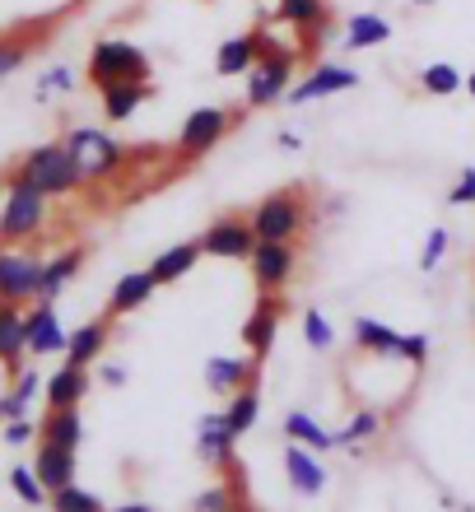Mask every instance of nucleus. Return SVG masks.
I'll list each match as a JSON object with an SVG mask.
<instances>
[{"label": "nucleus", "mask_w": 475, "mask_h": 512, "mask_svg": "<svg viewBox=\"0 0 475 512\" xmlns=\"http://www.w3.org/2000/svg\"><path fill=\"white\" fill-rule=\"evenodd\" d=\"M313 229V201L308 187H280L252 210V233L257 243H303V233Z\"/></svg>", "instance_id": "f257e3e1"}, {"label": "nucleus", "mask_w": 475, "mask_h": 512, "mask_svg": "<svg viewBox=\"0 0 475 512\" xmlns=\"http://www.w3.org/2000/svg\"><path fill=\"white\" fill-rule=\"evenodd\" d=\"M61 145L70 149V159H75L84 182H112V177H122L126 163H131V149H126L117 135L103 131V126H70V131L61 135Z\"/></svg>", "instance_id": "f03ea898"}, {"label": "nucleus", "mask_w": 475, "mask_h": 512, "mask_svg": "<svg viewBox=\"0 0 475 512\" xmlns=\"http://www.w3.org/2000/svg\"><path fill=\"white\" fill-rule=\"evenodd\" d=\"M47 215H52V196H42L19 173L5 177V187H0V243H28V238H38L47 229Z\"/></svg>", "instance_id": "7ed1b4c3"}, {"label": "nucleus", "mask_w": 475, "mask_h": 512, "mask_svg": "<svg viewBox=\"0 0 475 512\" xmlns=\"http://www.w3.org/2000/svg\"><path fill=\"white\" fill-rule=\"evenodd\" d=\"M14 173L24 177V182H33V187L42 191V196H75V191H84L89 182L80 177V168H75V159H70V149L61 145V140H47V145H33L19 159V168Z\"/></svg>", "instance_id": "20e7f679"}, {"label": "nucleus", "mask_w": 475, "mask_h": 512, "mask_svg": "<svg viewBox=\"0 0 475 512\" xmlns=\"http://www.w3.org/2000/svg\"><path fill=\"white\" fill-rule=\"evenodd\" d=\"M247 108H271V103H280V98L289 94V84H294V52H280V47H266V38H261V56L247 66Z\"/></svg>", "instance_id": "39448f33"}, {"label": "nucleus", "mask_w": 475, "mask_h": 512, "mask_svg": "<svg viewBox=\"0 0 475 512\" xmlns=\"http://www.w3.org/2000/svg\"><path fill=\"white\" fill-rule=\"evenodd\" d=\"M117 80H150V56L126 38L94 42V52H89V84L103 89V84H117Z\"/></svg>", "instance_id": "423d86ee"}, {"label": "nucleus", "mask_w": 475, "mask_h": 512, "mask_svg": "<svg viewBox=\"0 0 475 512\" xmlns=\"http://www.w3.org/2000/svg\"><path fill=\"white\" fill-rule=\"evenodd\" d=\"M42 284V256L19 243H0V303H33Z\"/></svg>", "instance_id": "0eeeda50"}, {"label": "nucleus", "mask_w": 475, "mask_h": 512, "mask_svg": "<svg viewBox=\"0 0 475 512\" xmlns=\"http://www.w3.org/2000/svg\"><path fill=\"white\" fill-rule=\"evenodd\" d=\"M233 122H238V112H229V108H196L187 122H182V131H177V159L182 163L205 159V154L229 135Z\"/></svg>", "instance_id": "6e6552de"}, {"label": "nucleus", "mask_w": 475, "mask_h": 512, "mask_svg": "<svg viewBox=\"0 0 475 512\" xmlns=\"http://www.w3.org/2000/svg\"><path fill=\"white\" fill-rule=\"evenodd\" d=\"M247 266H252V280L261 294H285L299 275V243H257Z\"/></svg>", "instance_id": "1a4fd4ad"}, {"label": "nucleus", "mask_w": 475, "mask_h": 512, "mask_svg": "<svg viewBox=\"0 0 475 512\" xmlns=\"http://www.w3.org/2000/svg\"><path fill=\"white\" fill-rule=\"evenodd\" d=\"M196 243H201L205 256H215V261H247L252 247H257V233H252V219L224 215V219H215Z\"/></svg>", "instance_id": "9d476101"}, {"label": "nucleus", "mask_w": 475, "mask_h": 512, "mask_svg": "<svg viewBox=\"0 0 475 512\" xmlns=\"http://www.w3.org/2000/svg\"><path fill=\"white\" fill-rule=\"evenodd\" d=\"M196 457H201V466H210V471H233V466H238V433L229 429L224 410L196 419Z\"/></svg>", "instance_id": "9b49d317"}, {"label": "nucleus", "mask_w": 475, "mask_h": 512, "mask_svg": "<svg viewBox=\"0 0 475 512\" xmlns=\"http://www.w3.org/2000/svg\"><path fill=\"white\" fill-rule=\"evenodd\" d=\"M359 84V75H354L350 66H336V61H322V66H313L308 75H303L299 84H289V103L294 108H308V103H317V98H331V94H345V89H354Z\"/></svg>", "instance_id": "f8f14e48"}, {"label": "nucleus", "mask_w": 475, "mask_h": 512, "mask_svg": "<svg viewBox=\"0 0 475 512\" xmlns=\"http://www.w3.org/2000/svg\"><path fill=\"white\" fill-rule=\"evenodd\" d=\"M24 345L28 354H66V326L47 298H33V308L24 312Z\"/></svg>", "instance_id": "ddd939ff"}, {"label": "nucleus", "mask_w": 475, "mask_h": 512, "mask_svg": "<svg viewBox=\"0 0 475 512\" xmlns=\"http://www.w3.org/2000/svg\"><path fill=\"white\" fill-rule=\"evenodd\" d=\"M280 312H285V298L280 294H261L257 289V308L243 322V345L252 350V359H266L275 350V331H280Z\"/></svg>", "instance_id": "4468645a"}, {"label": "nucleus", "mask_w": 475, "mask_h": 512, "mask_svg": "<svg viewBox=\"0 0 475 512\" xmlns=\"http://www.w3.org/2000/svg\"><path fill=\"white\" fill-rule=\"evenodd\" d=\"M285 480H289V489H294V494H303V499L322 494V489L331 485L322 452H313V447H303V443H289L285 447Z\"/></svg>", "instance_id": "2eb2a0df"}, {"label": "nucleus", "mask_w": 475, "mask_h": 512, "mask_svg": "<svg viewBox=\"0 0 475 512\" xmlns=\"http://www.w3.org/2000/svg\"><path fill=\"white\" fill-rule=\"evenodd\" d=\"M154 289H159V280H154V270H126V275H117V284H112L108 294V322H117V317H131V312H140L145 303L154 298Z\"/></svg>", "instance_id": "dca6fc26"}, {"label": "nucleus", "mask_w": 475, "mask_h": 512, "mask_svg": "<svg viewBox=\"0 0 475 512\" xmlns=\"http://www.w3.org/2000/svg\"><path fill=\"white\" fill-rule=\"evenodd\" d=\"M98 94H103V117L112 126H122L140 112V103H150L154 89H150V80H117V84H103Z\"/></svg>", "instance_id": "f3484780"}, {"label": "nucleus", "mask_w": 475, "mask_h": 512, "mask_svg": "<svg viewBox=\"0 0 475 512\" xmlns=\"http://www.w3.org/2000/svg\"><path fill=\"white\" fill-rule=\"evenodd\" d=\"M33 471H38L42 489L47 494H56V489L75 485V471H80V461H75V452L61 443H42L38 438V457H33Z\"/></svg>", "instance_id": "a211bd4d"}, {"label": "nucleus", "mask_w": 475, "mask_h": 512, "mask_svg": "<svg viewBox=\"0 0 475 512\" xmlns=\"http://www.w3.org/2000/svg\"><path fill=\"white\" fill-rule=\"evenodd\" d=\"M38 438L42 443H61V447H70V452H80V443H84L80 405H47V415H42V424H38Z\"/></svg>", "instance_id": "6ab92c4d"}, {"label": "nucleus", "mask_w": 475, "mask_h": 512, "mask_svg": "<svg viewBox=\"0 0 475 512\" xmlns=\"http://www.w3.org/2000/svg\"><path fill=\"white\" fill-rule=\"evenodd\" d=\"M108 340H112V322H108V317H103V322L75 326V331L66 336V364H80V368L98 364V359H103V350H108Z\"/></svg>", "instance_id": "aec40b11"}, {"label": "nucleus", "mask_w": 475, "mask_h": 512, "mask_svg": "<svg viewBox=\"0 0 475 512\" xmlns=\"http://www.w3.org/2000/svg\"><path fill=\"white\" fill-rule=\"evenodd\" d=\"M24 354H28V345H24V308H19V303H0V368L14 378V373L24 368Z\"/></svg>", "instance_id": "412c9836"}, {"label": "nucleus", "mask_w": 475, "mask_h": 512, "mask_svg": "<svg viewBox=\"0 0 475 512\" xmlns=\"http://www.w3.org/2000/svg\"><path fill=\"white\" fill-rule=\"evenodd\" d=\"M252 378H257V359H229V354L205 359V387L215 391V396H233V391Z\"/></svg>", "instance_id": "4be33fe9"}, {"label": "nucleus", "mask_w": 475, "mask_h": 512, "mask_svg": "<svg viewBox=\"0 0 475 512\" xmlns=\"http://www.w3.org/2000/svg\"><path fill=\"white\" fill-rule=\"evenodd\" d=\"M89 368H80V364H61L52 373V378L42 382V396H47V405H80L84 396H89Z\"/></svg>", "instance_id": "5701e85b"}, {"label": "nucleus", "mask_w": 475, "mask_h": 512, "mask_svg": "<svg viewBox=\"0 0 475 512\" xmlns=\"http://www.w3.org/2000/svg\"><path fill=\"white\" fill-rule=\"evenodd\" d=\"M84 266V247H66V252H56L52 261H42V284H38V298H47V303H56L61 298V289H66L75 275H80Z\"/></svg>", "instance_id": "b1692460"}, {"label": "nucleus", "mask_w": 475, "mask_h": 512, "mask_svg": "<svg viewBox=\"0 0 475 512\" xmlns=\"http://www.w3.org/2000/svg\"><path fill=\"white\" fill-rule=\"evenodd\" d=\"M257 56H261V33H238V38H229L215 52V75L238 80V75H247V66H252Z\"/></svg>", "instance_id": "393cba45"}, {"label": "nucleus", "mask_w": 475, "mask_h": 512, "mask_svg": "<svg viewBox=\"0 0 475 512\" xmlns=\"http://www.w3.org/2000/svg\"><path fill=\"white\" fill-rule=\"evenodd\" d=\"M224 419H229V429L238 433V438H247V433L257 429V419H261V387L257 378L243 382V387L229 396V405H224Z\"/></svg>", "instance_id": "a878e982"}, {"label": "nucleus", "mask_w": 475, "mask_h": 512, "mask_svg": "<svg viewBox=\"0 0 475 512\" xmlns=\"http://www.w3.org/2000/svg\"><path fill=\"white\" fill-rule=\"evenodd\" d=\"M201 243H196V238H191V243H177V247H168V252H159L150 261V270H154V280L159 284H177L182 280V275H191V270H196V261H201Z\"/></svg>", "instance_id": "bb28decb"}, {"label": "nucleus", "mask_w": 475, "mask_h": 512, "mask_svg": "<svg viewBox=\"0 0 475 512\" xmlns=\"http://www.w3.org/2000/svg\"><path fill=\"white\" fill-rule=\"evenodd\" d=\"M285 438H289V443L313 447V452H331V447H340L336 433L326 429L322 419L308 415V410H289V415H285Z\"/></svg>", "instance_id": "cd10ccee"}, {"label": "nucleus", "mask_w": 475, "mask_h": 512, "mask_svg": "<svg viewBox=\"0 0 475 512\" xmlns=\"http://www.w3.org/2000/svg\"><path fill=\"white\" fill-rule=\"evenodd\" d=\"M387 38H392V24H387L382 14H354L350 24H345V47H350V52L382 47Z\"/></svg>", "instance_id": "c85d7f7f"}, {"label": "nucleus", "mask_w": 475, "mask_h": 512, "mask_svg": "<svg viewBox=\"0 0 475 512\" xmlns=\"http://www.w3.org/2000/svg\"><path fill=\"white\" fill-rule=\"evenodd\" d=\"M280 19H285L289 28L317 33V28H326V19H331V5H326V0H280Z\"/></svg>", "instance_id": "c756f323"}, {"label": "nucleus", "mask_w": 475, "mask_h": 512, "mask_svg": "<svg viewBox=\"0 0 475 512\" xmlns=\"http://www.w3.org/2000/svg\"><path fill=\"white\" fill-rule=\"evenodd\" d=\"M420 89L429 98H452V94H462L466 89V75L457 66H448V61H434V66L420 70Z\"/></svg>", "instance_id": "7c9ffc66"}, {"label": "nucleus", "mask_w": 475, "mask_h": 512, "mask_svg": "<svg viewBox=\"0 0 475 512\" xmlns=\"http://www.w3.org/2000/svg\"><path fill=\"white\" fill-rule=\"evenodd\" d=\"M396 336H401V331L382 326L378 317H354V345H359L364 354H392Z\"/></svg>", "instance_id": "2f4dec72"}, {"label": "nucleus", "mask_w": 475, "mask_h": 512, "mask_svg": "<svg viewBox=\"0 0 475 512\" xmlns=\"http://www.w3.org/2000/svg\"><path fill=\"white\" fill-rule=\"evenodd\" d=\"M378 433H382V410L364 405V410H354V415H350V424H345V429H336V443L340 447H354V443L378 438Z\"/></svg>", "instance_id": "473e14b6"}, {"label": "nucleus", "mask_w": 475, "mask_h": 512, "mask_svg": "<svg viewBox=\"0 0 475 512\" xmlns=\"http://www.w3.org/2000/svg\"><path fill=\"white\" fill-rule=\"evenodd\" d=\"M47 503H52V512H108V508H103V499H98L94 489H84V485L56 489Z\"/></svg>", "instance_id": "72a5a7b5"}, {"label": "nucleus", "mask_w": 475, "mask_h": 512, "mask_svg": "<svg viewBox=\"0 0 475 512\" xmlns=\"http://www.w3.org/2000/svg\"><path fill=\"white\" fill-rule=\"evenodd\" d=\"M10 489H14V499L28 503V508H42V503L52 499V494L42 489V480H38L33 466H10Z\"/></svg>", "instance_id": "f704fd0d"}, {"label": "nucleus", "mask_w": 475, "mask_h": 512, "mask_svg": "<svg viewBox=\"0 0 475 512\" xmlns=\"http://www.w3.org/2000/svg\"><path fill=\"white\" fill-rule=\"evenodd\" d=\"M392 359L396 364H410V368H424L429 364V336H424V331H401L392 345Z\"/></svg>", "instance_id": "c9c22d12"}, {"label": "nucleus", "mask_w": 475, "mask_h": 512, "mask_svg": "<svg viewBox=\"0 0 475 512\" xmlns=\"http://www.w3.org/2000/svg\"><path fill=\"white\" fill-rule=\"evenodd\" d=\"M238 508V489L229 485V480H215L210 489H201L196 499H191V512H229Z\"/></svg>", "instance_id": "e433bc0d"}, {"label": "nucleus", "mask_w": 475, "mask_h": 512, "mask_svg": "<svg viewBox=\"0 0 475 512\" xmlns=\"http://www.w3.org/2000/svg\"><path fill=\"white\" fill-rule=\"evenodd\" d=\"M448 247H452V233L443 229V224H434V229L424 233V252H420V270H424V275H434L438 261L448 256Z\"/></svg>", "instance_id": "4c0bfd02"}, {"label": "nucleus", "mask_w": 475, "mask_h": 512, "mask_svg": "<svg viewBox=\"0 0 475 512\" xmlns=\"http://www.w3.org/2000/svg\"><path fill=\"white\" fill-rule=\"evenodd\" d=\"M303 340H308V350H322V354L336 345V331H331V322L317 308L303 312Z\"/></svg>", "instance_id": "58836bf2"}, {"label": "nucleus", "mask_w": 475, "mask_h": 512, "mask_svg": "<svg viewBox=\"0 0 475 512\" xmlns=\"http://www.w3.org/2000/svg\"><path fill=\"white\" fill-rule=\"evenodd\" d=\"M38 391H42V378H38V373H33V368H19V373H14V387H10L14 410H19V415H28V405L38 401Z\"/></svg>", "instance_id": "ea45409f"}, {"label": "nucleus", "mask_w": 475, "mask_h": 512, "mask_svg": "<svg viewBox=\"0 0 475 512\" xmlns=\"http://www.w3.org/2000/svg\"><path fill=\"white\" fill-rule=\"evenodd\" d=\"M33 56V38H0V80L14 75Z\"/></svg>", "instance_id": "a19ab883"}, {"label": "nucleus", "mask_w": 475, "mask_h": 512, "mask_svg": "<svg viewBox=\"0 0 475 512\" xmlns=\"http://www.w3.org/2000/svg\"><path fill=\"white\" fill-rule=\"evenodd\" d=\"M75 89V70L70 66H52V70H42L38 75V98L47 103V98H56V94H70Z\"/></svg>", "instance_id": "79ce46f5"}, {"label": "nucleus", "mask_w": 475, "mask_h": 512, "mask_svg": "<svg viewBox=\"0 0 475 512\" xmlns=\"http://www.w3.org/2000/svg\"><path fill=\"white\" fill-rule=\"evenodd\" d=\"M38 438V424L28 415H19V419H5V443L10 447H24V443H33Z\"/></svg>", "instance_id": "37998d69"}, {"label": "nucleus", "mask_w": 475, "mask_h": 512, "mask_svg": "<svg viewBox=\"0 0 475 512\" xmlns=\"http://www.w3.org/2000/svg\"><path fill=\"white\" fill-rule=\"evenodd\" d=\"M471 201H475V168H462L448 191V205H471Z\"/></svg>", "instance_id": "c03bdc74"}, {"label": "nucleus", "mask_w": 475, "mask_h": 512, "mask_svg": "<svg viewBox=\"0 0 475 512\" xmlns=\"http://www.w3.org/2000/svg\"><path fill=\"white\" fill-rule=\"evenodd\" d=\"M98 378H103V387H126V368L122 364H103L98 368Z\"/></svg>", "instance_id": "a18cd8bd"}, {"label": "nucleus", "mask_w": 475, "mask_h": 512, "mask_svg": "<svg viewBox=\"0 0 475 512\" xmlns=\"http://www.w3.org/2000/svg\"><path fill=\"white\" fill-rule=\"evenodd\" d=\"M275 145H280V149H299V145H303V135H294V131H280V135H275Z\"/></svg>", "instance_id": "49530a36"}, {"label": "nucleus", "mask_w": 475, "mask_h": 512, "mask_svg": "<svg viewBox=\"0 0 475 512\" xmlns=\"http://www.w3.org/2000/svg\"><path fill=\"white\" fill-rule=\"evenodd\" d=\"M108 512H154L150 503H122V508H108Z\"/></svg>", "instance_id": "de8ad7c7"}, {"label": "nucleus", "mask_w": 475, "mask_h": 512, "mask_svg": "<svg viewBox=\"0 0 475 512\" xmlns=\"http://www.w3.org/2000/svg\"><path fill=\"white\" fill-rule=\"evenodd\" d=\"M466 94L475 98V70H471V75H466Z\"/></svg>", "instance_id": "09e8293b"}, {"label": "nucleus", "mask_w": 475, "mask_h": 512, "mask_svg": "<svg viewBox=\"0 0 475 512\" xmlns=\"http://www.w3.org/2000/svg\"><path fill=\"white\" fill-rule=\"evenodd\" d=\"M229 512H243V508H229Z\"/></svg>", "instance_id": "8fccbe9b"}]
</instances>
